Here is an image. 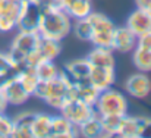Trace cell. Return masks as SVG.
I'll return each instance as SVG.
<instances>
[{
    "instance_id": "d4e9b609",
    "label": "cell",
    "mask_w": 151,
    "mask_h": 138,
    "mask_svg": "<svg viewBox=\"0 0 151 138\" xmlns=\"http://www.w3.org/2000/svg\"><path fill=\"white\" fill-rule=\"evenodd\" d=\"M78 134L87 138H96L103 135V128H101L100 116L96 115L91 119H88L87 122H84L82 125L78 126Z\"/></svg>"
},
{
    "instance_id": "30bf717a",
    "label": "cell",
    "mask_w": 151,
    "mask_h": 138,
    "mask_svg": "<svg viewBox=\"0 0 151 138\" xmlns=\"http://www.w3.org/2000/svg\"><path fill=\"white\" fill-rule=\"evenodd\" d=\"M24 0H4L0 12V33L16 30Z\"/></svg>"
},
{
    "instance_id": "5b68a950",
    "label": "cell",
    "mask_w": 151,
    "mask_h": 138,
    "mask_svg": "<svg viewBox=\"0 0 151 138\" xmlns=\"http://www.w3.org/2000/svg\"><path fill=\"white\" fill-rule=\"evenodd\" d=\"M60 112H62V116L66 118L76 128L97 115L93 104H88V103H85V101H82L76 97H70L65 103V106L60 109Z\"/></svg>"
},
{
    "instance_id": "ba28073f",
    "label": "cell",
    "mask_w": 151,
    "mask_h": 138,
    "mask_svg": "<svg viewBox=\"0 0 151 138\" xmlns=\"http://www.w3.org/2000/svg\"><path fill=\"white\" fill-rule=\"evenodd\" d=\"M40 16H41V4L38 3V0H24L16 30L37 31Z\"/></svg>"
},
{
    "instance_id": "603a6c76",
    "label": "cell",
    "mask_w": 151,
    "mask_h": 138,
    "mask_svg": "<svg viewBox=\"0 0 151 138\" xmlns=\"http://www.w3.org/2000/svg\"><path fill=\"white\" fill-rule=\"evenodd\" d=\"M134 65L139 72H151V48L137 46L134 50Z\"/></svg>"
},
{
    "instance_id": "2e32d148",
    "label": "cell",
    "mask_w": 151,
    "mask_h": 138,
    "mask_svg": "<svg viewBox=\"0 0 151 138\" xmlns=\"http://www.w3.org/2000/svg\"><path fill=\"white\" fill-rule=\"evenodd\" d=\"M90 82L99 90L103 91L106 88H110L114 84L116 79V72L114 68H97V66H91V72H90Z\"/></svg>"
},
{
    "instance_id": "4fadbf2b",
    "label": "cell",
    "mask_w": 151,
    "mask_h": 138,
    "mask_svg": "<svg viewBox=\"0 0 151 138\" xmlns=\"http://www.w3.org/2000/svg\"><path fill=\"white\" fill-rule=\"evenodd\" d=\"M90 72H91V65L88 63L87 59H75L69 62L63 71V74L68 77L70 84H79V82L90 81L88 79Z\"/></svg>"
},
{
    "instance_id": "52a82bcc",
    "label": "cell",
    "mask_w": 151,
    "mask_h": 138,
    "mask_svg": "<svg viewBox=\"0 0 151 138\" xmlns=\"http://www.w3.org/2000/svg\"><path fill=\"white\" fill-rule=\"evenodd\" d=\"M0 87L4 92V97H6L9 106H22L31 97V94L24 88V85L19 81L16 74H10L4 79H1Z\"/></svg>"
},
{
    "instance_id": "4dcf8cb0",
    "label": "cell",
    "mask_w": 151,
    "mask_h": 138,
    "mask_svg": "<svg viewBox=\"0 0 151 138\" xmlns=\"http://www.w3.org/2000/svg\"><path fill=\"white\" fill-rule=\"evenodd\" d=\"M137 46L151 48V33L144 34V35H141V37H138V40H137Z\"/></svg>"
},
{
    "instance_id": "9c48e42d",
    "label": "cell",
    "mask_w": 151,
    "mask_h": 138,
    "mask_svg": "<svg viewBox=\"0 0 151 138\" xmlns=\"http://www.w3.org/2000/svg\"><path fill=\"white\" fill-rule=\"evenodd\" d=\"M60 41L50 40L46 37H40L35 50L28 56V66H35L43 60H54L60 54Z\"/></svg>"
},
{
    "instance_id": "7a4b0ae2",
    "label": "cell",
    "mask_w": 151,
    "mask_h": 138,
    "mask_svg": "<svg viewBox=\"0 0 151 138\" xmlns=\"http://www.w3.org/2000/svg\"><path fill=\"white\" fill-rule=\"evenodd\" d=\"M34 95L44 100L50 107L60 110L72 97V84L63 72H59L50 81H38Z\"/></svg>"
},
{
    "instance_id": "7c38bea8",
    "label": "cell",
    "mask_w": 151,
    "mask_h": 138,
    "mask_svg": "<svg viewBox=\"0 0 151 138\" xmlns=\"http://www.w3.org/2000/svg\"><path fill=\"white\" fill-rule=\"evenodd\" d=\"M38 38H40V35H38L37 31H21V30H18V34L15 35V38L10 44V50L25 56L27 62H28V56L35 50Z\"/></svg>"
},
{
    "instance_id": "8992f818",
    "label": "cell",
    "mask_w": 151,
    "mask_h": 138,
    "mask_svg": "<svg viewBox=\"0 0 151 138\" xmlns=\"http://www.w3.org/2000/svg\"><path fill=\"white\" fill-rule=\"evenodd\" d=\"M117 135L122 138L151 137V119L141 116H126L122 121Z\"/></svg>"
},
{
    "instance_id": "5bb4252c",
    "label": "cell",
    "mask_w": 151,
    "mask_h": 138,
    "mask_svg": "<svg viewBox=\"0 0 151 138\" xmlns=\"http://www.w3.org/2000/svg\"><path fill=\"white\" fill-rule=\"evenodd\" d=\"M137 40H138V37L126 25L125 27H116L114 34H113L111 48L116 50V51L129 53L137 47Z\"/></svg>"
},
{
    "instance_id": "cb8c5ba5",
    "label": "cell",
    "mask_w": 151,
    "mask_h": 138,
    "mask_svg": "<svg viewBox=\"0 0 151 138\" xmlns=\"http://www.w3.org/2000/svg\"><path fill=\"white\" fill-rule=\"evenodd\" d=\"M51 116L46 113H35L32 119V138H47Z\"/></svg>"
},
{
    "instance_id": "d6a6232c",
    "label": "cell",
    "mask_w": 151,
    "mask_h": 138,
    "mask_svg": "<svg viewBox=\"0 0 151 138\" xmlns=\"http://www.w3.org/2000/svg\"><path fill=\"white\" fill-rule=\"evenodd\" d=\"M135 3H137V7L138 9L148 10L151 7V0H135Z\"/></svg>"
},
{
    "instance_id": "3957f363",
    "label": "cell",
    "mask_w": 151,
    "mask_h": 138,
    "mask_svg": "<svg viewBox=\"0 0 151 138\" xmlns=\"http://www.w3.org/2000/svg\"><path fill=\"white\" fill-rule=\"evenodd\" d=\"M94 109L97 115H126L128 112V100L120 91L114 88H106L100 91Z\"/></svg>"
},
{
    "instance_id": "f1b7e54d",
    "label": "cell",
    "mask_w": 151,
    "mask_h": 138,
    "mask_svg": "<svg viewBox=\"0 0 151 138\" xmlns=\"http://www.w3.org/2000/svg\"><path fill=\"white\" fill-rule=\"evenodd\" d=\"M13 131V121L7 118L4 113H0V138L12 137Z\"/></svg>"
},
{
    "instance_id": "f546056e",
    "label": "cell",
    "mask_w": 151,
    "mask_h": 138,
    "mask_svg": "<svg viewBox=\"0 0 151 138\" xmlns=\"http://www.w3.org/2000/svg\"><path fill=\"white\" fill-rule=\"evenodd\" d=\"M10 74H13V72H12V68H10L7 54L0 51V81L4 79L6 77H9Z\"/></svg>"
},
{
    "instance_id": "83f0119b",
    "label": "cell",
    "mask_w": 151,
    "mask_h": 138,
    "mask_svg": "<svg viewBox=\"0 0 151 138\" xmlns=\"http://www.w3.org/2000/svg\"><path fill=\"white\" fill-rule=\"evenodd\" d=\"M72 30L75 33V35L82 40V41H90L91 40V35H93V28H91V24L88 21V18H79L75 21V24L72 25Z\"/></svg>"
},
{
    "instance_id": "7402d4cb",
    "label": "cell",
    "mask_w": 151,
    "mask_h": 138,
    "mask_svg": "<svg viewBox=\"0 0 151 138\" xmlns=\"http://www.w3.org/2000/svg\"><path fill=\"white\" fill-rule=\"evenodd\" d=\"M123 118H125V115H101L100 122H101V128H103V135L101 137L117 135Z\"/></svg>"
},
{
    "instance_id": "8fae6325",
    "label": "cell",
    "mask_w": 151,
    "mask_h": 138,
    "mask_svg": "<svg viewBox=\"0 0 151 138\" xmlns=\"http://www.w3.org/2000/svg\"><path fill=\"white\" fill-rule=\"evenodd\" d=\"M125 90L131 97L145 98L151 92V79L145 72H137L125 81Z\"/></svg>"
},
{
    "instance_id": "1f68e13d",
    "label": "cell",
    "mask_w": 151,
    "mask_h": 138,
    "mask_svg": "<svg viewBox=\"0 0 151 138\" xmlns=\"http://www.w3.org/2000/svg\"><path fill=\"white\" fill-rule=\"evenodd\" d=\"M7 100H6V97H4V92L1 90V87H0V113H4L6 110H7Z\"/></svg>"
},
{
    "instance_id": "836d02e7",
    "label": "cell",
    "mask_w": 151,
    "mask_h": 138,
    "mask_svg": "<svg viewBox=\"0 0 151 138\" xmlns=\"http://www.w3.org/2000/svg\"><path fill=\"white\" fill-rule=\"evenodd\" d=\"M3 1L4 0H0V12H1V7H3Z\"/></svg>"
},
{
    "instance_id": "277c9868",
    "label": "cell",
    "mask_w": 151,
    "mask_h": 138,
    "mask_svg": "<svg viewBox=\"0 0 151 138\" xmlns=\"http://www.w3.org/2000/svg\"><path fill=\"white\" fill-rule=\"evenodd\" d=\"M87 18L91 24V28H93V35H91L90 41L97 47L111 48L113 34H114V30H116V25L113 24V21L110 18H107L106 15L96 13V12H91Z\"/></svg>"
},
{
    "instance_id": "4316f807",
    "label": "cell",
    "mask_w": 151,
    "mask_h": 138,
    "mask_svg": "<svg viewBox=\"0 0 151 138\" xmlns=\"http://www.w3.org/2000/svg\"><path fill=\"white\" fill-rule=\"evenodd\" d=\"M34 69H35V74L40 81H50L54 77H57L60 72L53 60H43L38 65H35Z\"/></svg>"
},
{
    "instance_id": "44dd1931",
    "label": "cell",
    "mask_w": 151,
    "mask_h": 138,
    "mask_svg": "<svg viewBox=\"0 0 151 138\" xmlns=\"http://www.w3.org/2000/svg\"><path fill=\"white\" fill-rule=\"evenodd\" d=\"M99 94H100V91L90 81L79 82V84H72V97H76V98H79V100H82L88 104L94 106Z\"/></svg>"
},
{
    "instance_id": "6da1fadb",
    "label": "cell",
    "mask_w": 151,
    "mask_h": 138,
    "mask_svg": "<svg viewBox=\"0 0 151 138\" xmlns=\"http://www.w3.org/2000/svg\"><path fill=\"white\" fill-rule=\"evenodd\" d=\"M41 4V16L37 33L40 37L62 41L72 31L70 16L54 0H38Z\"/></svg>"
},
{
    "instance_id": "d6986e66",
    "label": "cell",
    "mask_w": 151,
    "mask_h": 138,
    "mask_svg": "<svg viewBox=\"0 0 151 138\" xmlns=\"http://www.w3.org/2000/svg\"><path fill=\"white\" fill-rule=\"evenodd\" d=\"M59 6L75 19L85 18L91 13V0H59Z\"/></svg>"
},
{
    "instance_id": "ffe728a7",
    "label": "cell",
    "mask_w": 151,
    "mask_h": 138,
    "mask_svg": "<svg viewBox=\"0 0 151 138\" xmlns=\"http://www.w3.org/2000/svg\"><path fill=\"white\" fill-rule=\"evenodd\" d=\"M35 113L31 112H24L19 113L13 121V138H32V119Z\"/></svg>"
},
{
    "instance_id": "e0dca14e",
    "label": "cell",
    "mask_w": 151,
    "mask_h": 138,
    "mask_svg": "<svg viewBox=\"0 0 151 138\" xmlns=\"http://www.w3.org/2000/svg\"><path fill=\"white\" fill-rule=\"evenodd\" d=\"M78 137V128L73 126L63 116H51L50 129L47 138H72Z\"/></svg>"
},
{
    "instance_id": "9a60e30c",
    "label": "cell",
    "mask_w": 151,
    "mask_h": 138,
    "mask_svg": "<svg viewBox=\"0 0 151 138\" xmlns=\"http://www.w3.org/2000/svg\"><path fill=\"white\" fill-rule=\"evenodd\" d=\"M126 27L137 35V37H141L144 34H148L151 33V15L144 10V9H135L128 21H126Z\"/></svg>"
},
{
    "instance_id": "e575fe53",
    "label": "cell",
    "mask_w": 151,
    "mask_h": 138,
    "mask_svg": "<svg viewBox=\"0 0 151 138\" xmlns=\"http://www.w3.org/2000/svg\"><path fill=\"white\" fill-rule=\"evenodd\" d=\"M147 12H148V13H150V15H151V7H150V9H148V10H147Z\"/></svg>"
},
{
    "instance_id": "484cf974",
    "label": "cell",
    "mask_w": 151,
    "mask_h": 138,
    "mask_svg": "<svg viewBox=\"0 0 151 138\" xmlns=\"http://www.w3.org/2000/svg\"><path fill=\"white\" fill-rule=\"evenodd\" d=\"M16 75H18L19 81L22 82L24 88L29 92L31 95H34L35 87H37V84H38V81H40L38 77H37V74H35V69H34L32 66H27L25 69H22V71L18 72Z\"/></svg>"
},
{
    "instance_id": "ac0fdd59",
    "label": "cell",
    "mask_w": 151,
    "mask_h": 138,
    "mask_svg": "<svg viewBox=\"0 0 151 138\" xmlns=\"http://www.w3.org/2000/svg\"><path fill=\"white\" fill-rule=\"evenodd\" d=\"M91 66L97 68H114L116 66V59L113 56V50L109 47H94L88 56L85 57Z\"/></svg>"
}]
</instances>
